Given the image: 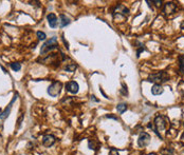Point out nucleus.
I'll return each instance as SVG.
<instances>
[{
  "label": "nucleus",
  "mask_w": 184,
  "mask_h": 155,
  "mask_svg": "<svg viewBox=\"0 0 184 155\" xmlns=\"http://www.w3.org/2000/svg\"><path fill=\"white\" fill-rule=\"evenodd\" d=\"M147 80L150 82H165L168 80V76L165 72H158V73L150 74Z\"/></svg>",
  "instance_id": "obj_3"
},
{
  "label": "nucleus",
  "mask_w": 184,
  "mask_h": 155,
  "mask_svg": "<svg viewBox=\"0 0 184 155\" xmlns=\"http://www.w3.org/2000/svg\"><path fill=\"white\" fill-rule=\"evenodd\" d=\"M128 14H129V10L123 5H117V7H115V9L113 10V17H114V19L121 18V17L124 18V17H126Z\"/></svg>",
  "instance_id": "obj_4"
},
{
  "label": "nucleus",
  "mask_w": 184,
  "mask_h": 155,
  "mask_svg": "<svg viewBox=\"0 0 184 155\" xmlns=\"http://www.w3.org/2000/svg\"><path fill=\"white\" fill-rule=\"evenodd\" d=\"M183 125H184V123H183Z\"/></svg>",
  "instance_id": "obj_23"
},
{
  "label": "nucleus",
  "mask_w": 184,
  "mask_h": 155,
  "mask_svg": "<svg viewBox=\"0 0 184 155\" xmlns=\"http://www.w3.org/2000/svg\"><path fill=\"white\" fill-rule=\"evenodd\" d=\"M167 121H168V118H167L166 116H164V115H159V116H157L156 119H154V126H156L154 132H156L157 135H158L160 138H162L160 132L163 131V130L166 128Z\"/></svg>",
  "instance_id": "obj_1"
},
{
  "label": "nucleus",
  "mask_w": 184,
  "mask_h": 155,
  "mask_svg": "<svg viewBox=\"0 0 184 155\" xmlns=\"http://www.w3.org/2000/svg\"><path fill=\"white\" fill-rule=\"evenodd\" d=\"M75 69H76V65H69L66 67V71L68 72H73L75 71Z\"/></svg>",
  "instance_id": "obj_19"
},
{
  "label": "nucleus",
  "mask_w": 184,
  "mask_h": 155,
  "mask_svg": "<svg viewBox=\"0 0 184 155\" xmlns=\"http://www.w3.org/2000/svg\"><path fill=\"white\" fill-rule=\"evenodd\" d=\"M11 68L13 71L17 72L21 69V65H20V63H18V62H13V63H11Z\"/></svg>",
  "instance_id": "obj_17"
},
{
  "label": "nucleus",
  "mask_w": 184,
  "mask_h": 155,
  "mask_svg": "<svg viewBox=\"0 0 184 155\" xmlns=\"http://www.w3.org/2000/svg\"><path fill=\"white\" fill-rule=\"evenodd\" d=\"M16 99H17V94H16L15 96L13 97V99H12V101H11V102H10L9 107H7V108L5 109V111H2V112L0 113V118H1V119H5L8 116H9L10 112H11V109H12V107H13V103L15 102V100H16Z\"/></svg>",
  "instance_id": "obj_9"
},
{
  "label": "nucleus",
  "mask_w": 184,
  "mask_h": 155,
  "mask_svg": "<svg viewBox=\"0 0 184 155\" xmlns=\"http://www.w3.org/2000/svg\"><path fill=\"white\" fill-rule=\"evenodd\" d=\"M66 88H67L68 92L72 93V94H76L78 92L80 86H78V84L76 81H69L67 84V86H66Z\"/></svg>",
  "instance_id": "obj_10"
},
{
  "label": "nucleus",
  "mask_w": 184,
  "mask_h": 155,
  "mask_svg": "<svg viewBox=\"0 0 184 155\" xmlns=\"http://www.w3.org/2000/svg\"><path fill=\"white\" fill-rule=\"evenodd\" d=\"M59 18H61V28H65V26H67L68 24H70V19L67 17L66 15H64V14H61V16H59Z\"/></svg>",
  "instance_id": "obj_13"
},
{
  "label": "nucleus",
  "mask_w": 184,
  "mask_h": 155,
  "mask_svg": "<svg viewBox=\"0 0 184 155\" xmlns=\"http://www.w3.org/2000/svg\"><path fill=\"white\" fill-rule=\"evenodd\" d=\"M55 141H56V138H55L53 135H50V134H48V135H45L42 137V144L45 147H47V148H50V147H52L53 144H55Z\"/></svg>",
  "instance_id": "obj_8"
},
{
  "label": "nucleus",
  "mask_w": 184,
  "mask_h": 155,
  "mask_svg": "<svg viewBox=\"0 0 184 155\" xmlns=\"http://www.w3.org/2000/svg\"><path fill=\"white\" fill-rule=\"evenodd\" d=\"M181 139H182V140H183V141H184V133H183V135H182V137H181Z\"/></svg>",
  "instance_id": "obj_22"
},
{
  "label": "nucleus",
  "mask_w": 184,
  "mask_h": 155,
  "mask_svg": "<svg viewBox=\"0 0 184 155\" xmlns=\"http://www.w3.org/2000/svg\"><path fill=\"white\" fill-rule=\"evenodd\" d=\"M47 19H48V22H49V26L51 28L55 29L57 26V17L55 14L53 13H50L48 16H47Z\"/></svg>",
  "instance_id": "obj_11"
},
{
  "label": "nucleus",
  "mask_w": 184,
  "mask_h": 155,
  "mask_svg": "<svg viewBox=\"0 0 184 155\" xmlns=\"http://www.w3.org/2000/svg\"><path fill=\"white\" fill-rule=\"evenodd\" d=\"M179 67H180V71L182 73H184V55H181L179 57Z\"/></svg>",
  "instance_id": "obj_16"
},
{
  "label": "nucleus",
  "mask_w": 184,
  "mask_h": 155,
  "mask_svg": "<svg viewBox=\"0 0 184 155\" xmlns=\"http://www.w3.org/2000/svg\"><path fill=\"white\" fill-rule=\"evenodd\" d=\"M163 87L161 86L160 84H154V87L151 88V93L154 95H160V94H162L163 93Z\"/></svg>",
  "instance_id": "obj_12"
},
{
  "label": "nucleus",
  "mask_w": 184,
  "mask_h": 155,
  "mask_svg": "<svg viewBox=\"0 0 184 155\" xmlns=\"http://www.w3.org/2000/svg\"><path fill=\"white\" fill-rule=\"evenodd\" d=\"M160 153L162 155H171L173 153V150L171 148H164V149H162V150L160 151Z\"/></svg>",
  "instance_id": "obj_15"
},
{
  "label": "nucleus",
  "mask_w": 184,
  "mask_h": 155,
  "mask_svg": "<svg viewBox=\"0 0 184 155\" xmlns=\"http://www.w3.org/2000/svg\"><path fill=\"white\" fill-rule=\"evenodd\" d=\"M181 29H182V30H184V21L181 23Z\"/></svg>",
  "instance_id": "obj_21"
},
{
  "label": "nucleus",
  "mask_w": 184,
  "mask_h": 155,
  "mask_svg": "<svg viewBox=\"0 0 184 155\" xmlns=\"http://www.w3.org/2000/svg\"><path fill=\"white\" fill-rule=\"evenodd\" d=\"M117 110L120 114H123V113L127 110V105H126V103H120V105H117Z\"/></svg>",
  "instance_id": "obj_14"
},
{
  "label": "nucleus",
  "mask_w": 184,
  "mask_h": 155,
  "mask_svg": "<svg viewBox=\"0 0 184 155\" xmlns=\"http://www.w3.org/2000/svg\"><path fill=\"white\" fill-rule=\"evenodd\" d=\"M61 87H63L61 82H59V81L52 82V84L48 88V94L52 97L58 96L59 93H61Z\"/></svg>",
  "instance_id": "obj_5"
},
{
  "label": "nucleus",
  "mask_w": 184,
  "mask_h": 155,
  "mask_svg": "<svg viewBox=\"0 0 184 155\" xmlns=\"http://www.w3.org/2000/svg\"><path fill=\"white\" fill-rule=\"evenodd\" d=\"M36 34H37V37H38L39 40H45V39L47 38V35H45V33L41 32V31H38Z\"/></svg>",
  "instance_id": "obj_18"
},
{
  "label": "nucleus",
  "mask_w": 184,
  "mask_h": 155,
  "mask_svg": "<svg viewBox=\"0 0 184 155\" xmlns=\"http://www.w3.org/2000/svg\"><path fill=\"white\" fill-rule=\"evenodd\" d=\"M109 155H120V153L115 148H111L110 152H109Z\"/></svg>",
  "instance_id": "obj_20"
},
{
  "label": "nucleus",
  "mask_w": 184,
  "mask_h": 155,
  "mask_svg": "<svg viewBox=\"0 0 184 155\" xmlns=\"http://www.w3.org/2000/svg\"><path fill=\"white\" fill-rule=\"evenodd\" d=\"M57 47V39L56 37H52L51 39H49L48 41H45L42 45H41V50H40V54H45L48 53L49 51L55 49Z\"/></svg>",
  "instance_id": "obj_2"
},
{
  "label": "nucleus",
  "mask_w": 184,
  "mask_h": 155,
  "mask_svg": "<svg viewBox=\"0 0 184 155\" xmlns=\"http://www.w3.org/2000/svg\"><path fill=\"white\" fill-rule=\"evenodd\" d=\"M150 138L151 137H150L149 134L146 133V132H142L139 136V139H138V144H139V147L144 148V147H146L147 144H149Z\"/></svg>",
  "instance_id": "obj_6"
},
{
  "label": "nucleus",
  "mask_w": 184,
  "mask_h": 155,
  "mask_svg": "<svg viewBox=\"0 0 184 155\" xmlns=\"http://www.w3.org/2000/svg\"><path fill=\"white\" fill-rule=\"evenodd\" d=\"M177 10V5L173 2H167L164 5V9H163V14L165 16H169L170 14H173Z\"/></svg>",
  "instance_id": "obj_7"
}]
</instances>
